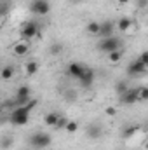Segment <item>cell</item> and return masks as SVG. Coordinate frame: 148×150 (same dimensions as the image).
Listing matches in <instances>:
<instances>
[{
  "label": "cell",
  "instance_id": "6da1fadb",
  "mask_svg": "<svg viewBox=\"0 0 148 150\" xmlns=\"http://www.w3.org/2000/svg\"><path fill=\"white\" fill-rule=\"evenodd\" d=\"M37 100L33 98L28 105H25V107H16L12 112H11V122L14 124V126H26L28 124V120H30V113L32 110L37 107Z\"/></svg>",
  "mask_w": 148,
  "mask_h": 150
},
{
  "label": "cell",
  "instance_id": "7a4b0ae2",
  "mask_svg": "<svg viewBox=\"0 0 148 150\" xmlns=\"http://www.w3.org/2000/svg\"><path fill=\"white\" fill-rule=\"evenodd\" d=\"M38 33H40V26H38V23H35V21H26V23L21 26L19 37H21V40L30 42V40H33L35 37H38Z\"/></svg>",
  "mask_w": 148,
  "mask_h": 150
},
{
  "label": "cell",
  "instance_id": "3957f363",
  "mask_svg": "<svg viewBox=\"0 0 148 150\" xmlns=\"http://www.w3.org/2000/svg\"><path fill=\"white\" fill-rule=\"evenodd\" d=\"M52 143V136L45 131H38V133H33L32 138H30V145L33 149H45Z\"/></svg>",
  "mask_w": 148,
  "mask_h": 150
},
{
  "label": "cell",
  "instance_id": "277c9868",
  "mask_svg": "<svg viewBox=\"0 0 148 150\" xmlns=\"http://www.w3.org/2000/svg\"><path fill=\"white\" fill-rule=\"evenodd\" d=\"M96 47H98L101 52L110 54L113 51H118V49H120V38L115 37V35H113V37H108V38H101Z\"/></svg>",
  "mask_w": 148,
  "mask_h": 150
},
{
  "label": "cell",
  "instance_id": "5b68a950",
  "mask_svg": "<svg viewBox=\"0 0 148 150\" xmlns=\"http://www.w3.org/2000/svg\"><path fill=\"white\" fill-rule=\"evenodd\" d=\"M30 12H33L35 16H47L51 12V2L49 0H32Z\"/></svg>",
  "mask_w": 148,
  "mask_h": 150
},
{
  "label": "cell",
  "instance_id": "8992f818",
  "mask_svg": "<svg viewBox=\"0 0 148 150\" xmlns=\"http://www.w3.org/2000/svg\"><path fill=\"white\" fill-rule=\"evenodd\" d=\"M147 72H148V67L143 65L140 59L131 61L129 67H127V75H129V77H141V75H145Z\"/></svg>",
  "mask_w": 148,
  "mask_h": 150
},
{
  "label": "cell",
  "instance_id": "52a82bcc",
  "mask_svg": "<svg viewBox=\"0 0 148 150\" xmlns=\"http://www.w3.org/2000/svg\"><path fill=\"white\" fill-rule=\"evenodd\" d=\"M94 79H96L94 70L89 68V67H85V68H84V74L80 75V79H78V82H80V86H82L84 89H89V87L94 84Z\"/></svg>",
  "mask_w": 148,
  "mask_h": 150
},
{
  "label": "cell",
  "instance_id": "ba28073f",
  "mask_svg": "<svg viewBox=\"0 0 148 150\" xmlns=\"http://www.w3.org/2000/svg\"><path fill=\"white\" fill-rule=\"evenodd\" d=\"M120 101H122L124 105H127V107H131V105L138 103V101H140V93H138V87H136V89H129L127 93H124V94L120 96Z\"/></svg>",
  "mask_w": 148,
  "mask_h": 150
},
{
  "label": "cell",
  "instance_id": "9c48e42d",
  "mask_svg": "<svg viewBox=\"0 0 148 150\" xmlns=\"http://www.w3.org/2000/svg\"><path fill=\"white\" fill-rule=\"evenodd\" d=\"M84 68H85L84 65H80V63L73 61V63H70V65H68V68H66V74L70 75L72 79H77V80H78V79H80V75L84 74Z\"/></svg>",
  "mask_w": 148,
  "mask_h": 150
},
{
  "label": "cell",
  "instance_id": "30bf717a",
  "mask_svg": "<svg viewBox=\"0 0 148 150\" xmlns=\"http://www.w3.org/2000/svg\"><path fill=\"white\" fill-rule=\"evenodd\" d=\"M28 51H30V45H28V42H26V40L16 42V44L12 45V52H14L16 56H19V58L26 56V54H28Z\"/></svg>",
  "mask_w": 148,
  "mask_h": 150
},
{
  "label": "cell",
  "instance_id": "8fae6325",
  "mask_svg": "<svg viewBox=\"0 0 148 150\" xmlns=\"http://www.w3.org/2000/svg\"><path fill=\"white\" fill-rule=\"evenodd\" d=\"M113 30H115L113 21H103V23H101V32H99V35H98V37H101V38L113 37Z\"/></svg>",
  "mask_w": 148,
  "mask_h": 150
},
{
  "label": "cell",
  "instance_id": "7c38bea8",
  "mask_svg": "<svg viewBox=\"0 0 148 150\" xmlns=\"http://www.w3.org/2000/svg\"><path fill=\"white\" fill-rule=\"evenodd\" d=\"M61 119V113L58 112H47L44 115V122H45V126H51V127H54L56 124H58V120Z\"/></svg>",
  "mask_w": 148,
  "mask_h": 150
},
{
  "label": "cell",
  "instance_id": "4fadbf2b",
  "mask_svg": "<svg viewBox=\"0 0 148 150\" xmlns=\"http://www.w3.org/2000/svg\"><path fill=\"white\" fill-rule=\"evenodd\" d=\"M131 26H132V19H131V18H127V16L120 18V19H118V23H117V28H118V32H122V33L129 32V30H131Z\"/></svg>",
  "mask_w": 148,
  "mask_h": 150
},
{
  "label": "cell",
  "instance_id": "5bb4252c",
  "mask_svg": "<svg viewBox=\"0 0 148 150\" xmlns=\"http://www.w3.org/2000/svg\"><path fill=\"white\" fill-rule=\"evenodd\" d=\"M85 134H87L89 138L96 140V138H99V136L103 134V129H101V126H98V124H91V126H87Z\"/></svg>",
  "mask_w": 148,
  "mask_h": 150
},
{
  "label": "cell",
  "instance_id": "9a60e30c",
  "mask_svg": "<svg viewBox=\"0 0 148 150\" xmlns=\"http://www.w3.org/2000/svg\"><path fill=\"white\" fill-rule=\"evenodd\" d=\"M85 30H87V33H89V35L98 37V35H99V32H101V23H98V21H91V23H87Z\"/></svg>",
  "mask_w": 148,
  "mask_h": 150
},
{
  "label": "cell",
  "instance_id": "2e32d148",
  "mask_svg": "<svg viewBox=\"0 0 148 150\" xmlns=\"http://www.w3.org/2000/svg\"><path fill=\"white\" fill-rule=\"evenodd\" d=\"M138 131H140V126H127V127H124V131H122V138H124V140H129V138H132Z\"/></svg>",
  "mask_w": 148,
  "mask_h": 150
},
{
  "label": "cell",
  "instance_id": "e0dca14e",
  "mask_svg": "<svg viewBox=\"0 0 148 150\" xmlns=\"http://www.w3.org/2000/svg\"><path fill=\"white\" fill-rule=\"evenodd\" d=\"M25 72L28 77H32V75H35L38 72V63L37 61H28L26 65H25Z\"/></svg>",
  "mask_w": 148,
  "mask_h": 150
},
{
  "label": "cell",
  "instance_id": "ac0fdd59",
  "mask_svg": "<svg viewBox=\"0 0 148 150\" xmlns=\"http://www.w3.org/2000/svg\"><path fill=\"white\" fill-rule=\"evenodd\" d=\"M16 96L18 98H28V96H32V89L28 86H19L16 91Z\"/></svg>",
  "mask_w": 148,
  "mask_h": 150
},
{
  "label": "cell",
  "instance_id": "d6986e66",
  "mask_svg": "<svg viewBox=\"0 0 148 150\" xmlns=\"http://www.w3.org/2000/svg\"><path fill=\"white\" fill-rule=\"evenodd\" d=\"M12 77H14V67L7 65V67L2 68V79H4V80H11Z\"/></svg>",
  "mask_w": 148,
  "mask_h": 150
},
{
  "label": "cell",
  "instance_id": "ffe728a7",
  "mask_svg": "<svg viewBox=\"0 0 148 150\" xmlns=\"http://www.w3.org/2000/svg\"><path fill=\"white\" fill-rule=\"evenodd\" d=\"M115 91H117V94H118V96H122L124 93H127V91H129V87H127L125 80H120V82H117V84H115Z\"/></svg>",
  "mask_w": 148,
  "mask_h": 150
},
{
  "label": "cell",
  "instance_id": "44dd1931",
  "mask_svg": "<svg viewBox=\"0 0 148 150\" xmlns=\"http://www.w3.org/2000/svg\"><path fill=\"white\" fill-rule=\"evenodd\" d=\"M108 59H110L111 63H118V61L122 59V51L118 49V51H113V52H110V54H108Z\"/></svg>",
  "mask_w": 148,
  "mask_h": 150
},
{
  "label": "cell",
  "instance_id": "7402d4cb",
  "mask_svg": "<svg viewBox=\"0 0 148 150\" xmlns=\"http://www.w3.org/2000/svg\"><path fill=\"white\" fill-rule=\"evenodd\" d=\"M65 131H66V133H70V134H73V133L78 131V124H77L75 120H68V124H66Z\"/></svg>",
  "mask_w": 148,
  "mask_h": 150
},
{
  "label": "cell",
  "instance_id": "603a6c76",
  "mask_svg": "<svg viewBox=\"0 0 148 150\" xmlns=\"http://www.w3.org/2000/svg\"><path fill=\"white\" fill-rule=\"evenodd\" d=\"M138 93H140V101H148V87H138Z\"/></svg>",
  "mask_w": 148,
  "mask_h": 150
},
{
  "label": "cell",
  "instance_id": "cb8c5ba5",
  "mask_svg": "<svg viewBox=\"0 0 148 150\" xmlns=\"http://www.w3.org/2000/svg\"><path fill=\"white\" fill-rule=\"evenodd\" d=\"M61 52H63V45H61V44H52V45H51V54H52V56L61 54Z\"/></svg>",
  "mask_w": 148,
  "mask_h": 150
},
{
  "label": "cell",
  "instance_id": "d4e9b609",
  "mask_svg": "<svg viewBox=\"0 0 148 150\" xmlns=\"http://www.w3.org/2000/svg\"><path fill=\"white\" fill-rule=\"evenodd\" d=\"M66 124H68V120H66V117H63V115H61V119L58 120V124L54 126V129L58 131V129H61V127H66Z\"/></svg>",
  "mask_w": 148,
  "mask_h": 150
},
{
  "label": "cell",
  "instance_id": "484cf974",
  "mask_svg": "<svg viewBox=\"0 0 148 150\" xmlns=\"http://www.w3.org/2000/svg\"><path fill=\"white\" fill-rule=\"evenodd\" d=\"M138 59H140L143 65H147V67H148V51H143V52L140 54V58H138Z\"/></svg>",
  "mask_w": 148,
  "mask_h": 150
},
{
  "label": "cell",
  "instance_id": "4316f807",
  "mask_svg": "<svg viewBox=\"0 0 148 150\" xmlns=\"http://www.w3.org/2000/svg\"><path fill=\"white\" fill-rule=\"evenodd\" d=\"M134 2H136V5H138V7H141V9L148 7V0H134Z\"/></svg>",
  "mask_w": 148,
  "mask_h": 150
},
{
  "label": "cell",
  "instance_id": "83f0119b",
  "mask_svg": "<svg viewBox=\"0 0 148 150\" xmlns=\"http://www.w3.org/2000/svg\"><path fill=\"white\" fill-rule=\"evenodd\" d=\"M105 113H106V115H111V117H113V115L117 113V110H115L113 107H106V108H105Z\"/></svg>",
  "mask_w": 148,
  "mask_h": 150
},
{
  "label": "cell",
  "instance_id": "f1b7e54d",
  "mask_svg": "<svg viewBox=\"0 0 148 150\" xmlns=\"http://www.w3.org/2000/svg\"><path fill=\"white\" fill-rule=\"evenodd\" d=\"M9 147H11V138H5V140L2 142V149H4V150H7Z\"/></svg>",
  "mask_w": 148,
  "mask_h": 150
},
{
  "label": "cell",
  "instance_id": "f546056e",
  "mask_svg": "<svg viewBox=\"0 0 148 150\" xmlns=\"http://www.w3.org/2000/svg\"><path fill=\"white\" fill-rule=\"evenodd\" d=\"M117 2H118V4H120V5H125V4H129V2H131V0H117Z\"/></svg>",
  "mask_w": 148,
  "mask_h": 150
},
{
  "label": "cell",
  "instance_id": "4dcf8cb0",
  "mask_svg": "<svg viewBox=\"0 0 148 150\" xmlns=\"http://www.w3.org/2000/svg\"><path fill=\"white\" fill-rule=\"evenodd\" d=\"M145 149H147V150H148V142H147V143H145Z\"/></svg>",
  "mask_w": 148,
  "mask_h": 150
},
{
  "label": "cell",
  "instance_id": "1f68e13d",
  "mask_svg": "<svg viewBox=\"0 0 148 150\" xmlns=\"http://www.w3.org/2000/svg\"><path fill=\"white\" fill-rule=\"evenodd\" d=\"M73 2H84V0H73Z\"/></svg>",
  "mask_w": 148,
  "mask_h": 150
},
{
  "label": "cell",
  "instance_id": "d6a6232c",
  "mask_svg": "<svg viewBox=\"0 0 148 150\" xmlns=\"http://www.w3.org/2000/svg\"><path fill=\"white\" fill-rule=\"evenodd\" d=\"M147 26H148V19H147Z\"/></svg>",
  "mask_w": 148,
  "mask_h": 150
}]
</instances>
